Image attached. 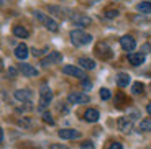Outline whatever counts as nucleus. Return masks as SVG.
I'll list each match as a JSON object with an SVG mask.
<instances>
[{"label": "nucleus", "instance_id": "obj_35", "mask_svg": "<svg viewBox=\"0 0 151 149\" xmlns=\"http://www.w3.org/2000/svg\"><path fill=\"white\" fill-rule=\"evenodd\" d=\"M5 2H7V0H0V7H4V5H5Z\"/></svg>", "mask_w": 151, "mask_h": 149}, {"label": "nucleus", "instance_id": "obj_12", "mask_svg": "<svg viewBox=\"0 0 151 149\" xmlns=\"http://www.w3.org/2000/svg\"><path fill=\"white\" fill-rule=\"evenodd\" d=\"M63 59V56H61L58 51H53L49 56H46V57H43L41 59V64L43 66H49V64H54V62H59V61Z\"/></svg>", "mask_w": 151, "mask_h": 149}, {"label": "nucleus", "instance_id": "obj_21", "mask_svg": "<svg viewBox=\"0 0 151 149\" xmlns=\"http://www.w3.org/2000/svg\"><path fill=\"white\" fill-rule=\"evenodd\" d=\"M145 90V85L141 82H135L132 85V93H135V95H140V93H143Z\"/></svg>", "mask_w": 151, "mask_h": 149}, {"label": "nucleus", "instance_id": "obj_4", "mask_svg": "<svg viewBox=\"0 0 151 149\" xmlns=\"http://www.w3.org/2000/svg\"><path fill=\"white\" fill-rule=\"evenodd\" d=\"M68 102L72 105H82V103H89V95L82 92H72L68 95Z\"/></svg>", "mask_w": 151, "mask_h": 149}, {"label": "nucleus", "instance_id": "obj_24", "mask_svg": "<svg viewBox=\"0 0 151 149\" xmlns=\"http://www.w3.org/2000/svg\"><path fill=\"white\" fill-rule=\"evenodd\" d=\"M43 121L45 123H48V125H54V120H53V116H51V113H43Z\"/></svg>", "mask_w": 151, "mask_h": 149}, {"label": "nucleus", "instance_id": "obj_16", "mask_svg": "<svg viewBox=\"0 0 151 149\" xmlns=\"http://www.w3.org/2000/svg\"><path fill=\"white\" fill-rule=\"evenodd\" d=\"M79 66H81V69L92 71V69H95V61L91 59V57H79Z\"/></svg>", "mask_w": 151, "mask_h": 149}, {"label": "nucleus", "instance_id": "obj_13", "mask_svg": "<svg viewBox=\"0 0 151 149\" xmlns=\"http://www.w3.org/2000/svg\"><path fill=\"white\" fill-rule=\"evenodd\" d=\"M99 118H100V113H99L95 108H89V110H86V113H84V120L89 121V123H95V121H99Z\"/></svg>", "mask_w": 151, "mask_h": 149}, {"label": "nucleus", "instance_id": "obj_10", "mask_svg": "<svg viewBox=\"0 0 151 149\" xmlns=\"http://www.w3.org/2000/svg\"><path fill=\"white\" fill-rule=\"evenodd\" d=\"M13 95H15V98L20 102H31V98H33V92L28 90V89H18V90H15Z\"/></svg>", "mask_w": 151, "mask_h": 149}, {"label": "nucleus", "instance_id": "obj_8", "mask_svg": "<svg viewBox=\"0 0 151 149\" xmlns=\"http://www.w3.org/2000/svg\"><path fill=\"white\" fill-rule=\"evenodd\" d=\"M59 138L61 139H77L81 138V133L77 130H72V128H64V130H59Z\"/></svg>", "mask_w": 151, "mask_h": 149}, {"label": "nucleus", "instance_id": "obj_14", "mask_svg": "<svg viewBox=\"0 0 151 149\" xmlns=\"http://www.w3.org/2000/svg\"><path fill=\"white\" fill-rule=\"evenodd\" d=\"M118 130L122 131V133H130V131L133 130V123H132V120L128 118H120L118 120Z\"/></svg>", "mask_w": 151, "mask_h": 149}, {"label": "nucleus", "instance_id": "obj_36", "mask_svg": "<svg viewBox=\"0 0 151 149\" xmlns=\"http://www.w3.org/2000/svg\"><path fill=\"white\" fill-rule=\"evenodd\" d=\"M4 69V62H2V59H0V71Z\"/></svg>", "mask_w": 151, "mask_h": 149}, {"label": "nucleus", "instance_id": "obj_22", "mask_svg": "<svg viewBox=\"0 0 151 149\" xmlns=\"http://www.w3.org/2000/svg\"><path fill=\"white\" fill-rule=\"evenodd\" d=\"M140 130L141 131H151V120H143L140 123Z\"/></svg>", "mask_w": 151, "mask_h": 149}, {"label": "nucleus", "instance_id": "obj_1", "mask_svg": "<svg viewBox=\"0 0 151 149\" xmlns=\"http://www.w3.org/2000/svg\"><path fill=\"white\" fill-rule=\"evenodd\" d=\"M71 43L74 46H84V44H89L92 41V36L89 33H84L82 30H72L71 31Z\"/></svg>", "mask_w": 151, "mask_h": 149}, {"label": "nucleus", "instance_id": "obj_9", "mask_svg": "<svg viewBox=\"0 0 151 149\" xmlns=\"http://www.w3.org/2000/svg\"><path fill=\"white\" fill-rule=\"evenodd\" d=\"M120 46L125 49V51H133L136 46V41H135V38H132L130 34H125V36L120 38Z\"/></svg>", "mask_w": 151, "mask_h": 149}, {"label": "nucleus", "instance_id": "obj_34", "mask_svg": "<svg viewBox=\"0 0 151 149\" xmlns=\"http://www.w3.org/2000/svg\"><path fill=\"white\" fill-rule=\"evenodd\" d=\"M4 141V130H2V128H0V143Z\"/></svg>", "mask_w": 151, "mask_h": 149}, {"label": "nucleus", "instance_id": "obj_29", "mask_svg": "<svg viewBox=\"0 0 151 149\" xmlns=\"http://www.w3.org/2000/svg\"><path fill=\"white\" fill-rule=\"evenodd\" d=\"M8 74H10V77H15L17 69H15V67H10V69H8Z\"/></svg>", "mask_w": 151, "mask_h": 149}, {"label": "nucleus", "instance_id": "obj_28", "mask_svg": "<svg viewBox=\"0 0 151 149\" xmlns=\"http://www.w3.org/2000/svg\"><path fill=\"white\" fill-rule=\"evenodd\" d=\"M109 149H123V146H122L120 143H112Z\"/></svg>", "mask_w": 151, "mask_h": 149}, {"label": "nucleus", "instance_id": "obj_6", "mask_svg": "<svg viewBox=\"0 0 151 149\" xmlns=\"http://www.w3.org/2000/svg\"><path fill=\"white\" fill-rule=\"evenodd\" d=\"M63 72L68 75H72V77H77V79H86V72H84V69H81V67H76V66H64V69H63Z\"/></svg>", "mask_w": 151, "mask_h": 149}, {"label": "nucleus", "instance_id": "obj_7", "mask_svg": "<svg viewBox=\"0 0 151 149\" xmlns=\"http://www.w3.org/2000/svg\"><path fill=\"white\" fill-rule=\"evenodd\" d=\"M71 21L74 23V25H77V26H89V25H92V20L89 18V16H86V15H81V13H71Z\"/></svg>", "mask_w": 151, "mask_h": 149}, {"label": "nucleus", "instance_id": "obj_19", "mask_svg": "<svg viewBox=\"0 0 151 149\" xmlns=\"http://www.w3.org/2000/svg\"><path fill=\"white\" fill-rule=\"evenodd\" d=\"M13 34L17 38H28V30L20 25H17V26H13Z\"/></svg>", "mask_w": 151, "mask_h": 149}, {"label": "nucleus", "instance_id": "obj_20", "mask_svg": "<svg viewBox=\"0 0 151 149\" xmlns=\"http://www.w3.org/2000/svg\"><path fill=\"white\" fill-rule=\"evenodd\" d=\"M136 10L140 13H151V2H141L136 5Z\"/></svg>", "mask_w": 151, "mask_h": 149}, {"label": "nucleus", "instance_id": "obj_26", "mask_svg": "<svg viewBox=\"0 0 151 149\" xmlns=\"http://www.w3.org/2000/svg\"><path fill=\"white\" fill-rule=\"evenodd\" d=\"M81 148H82V149H94V143H92V141H86V143H82Z\"/></svg>", "mask_w": 151, "mask_h": 149}, {"label": "nucleus", "instance_id": "obj_5", "mask_svg": "<svg viewBox=\"0 0 151 149\" xmlns=\"http://www.w3.org/2000/svg\"><path fill=\"white\" fill-rule=\"evenodd\" d=\"M95 54H97L100 59H110V57L113 56L112 49H110L105 43H99V44L95 46Z\"/></svg>", "mask_w": 151, "mask_h": 149}, {"label": "nucleus", "instance_id": "obj_18", "mask_svg": "<svg viewBox=\"0 0 151 149\" xmlns=\"http://www.w3.org/2000/svg\"><path fill=\"white\" fill-rule=\"evenodd\" d=\"M117 84H118V87H127L130 84V75L127 72H120L117 75Z\"/></svg>", "mask_w": 151, "mask_h": 149}, {"label": "nucleus", "instance_id": "obj_33", "mask_svg": "<svg viewBox=\"0 0 151 149\" xmlns=\"http://www.w3.org/2000/svg\"><path fill=\"white\" fill-rule=\"evenodd\" d=\"M146 112H148V115L151 116V103H148V107H146Z\"/></svg>", "mask_w": 151, "mask_h": 149}, {"label": "nucleus", "instance_id": "obj_25", "mask_svg": "<svg viewBox=\"0 0 151 149\" xmlns=\"http://www.w3.org/2000/svg\"><path fill=\"white\" fill-rule=\"evenodd\" d=\"M118 15H120V11H118V10H107L105 11L107 18H115V16H118Z\"/></svg>", "mask_w": 151, "mask_h": 149}, {"label": "nucleus", "instance_id": "obj_23", "mask_svg": "<svg viewBox=\"0 0 151 149\" xmlns=\"http://www.w3.org/2000/svg\"><path fill=\"white\" fill-rule=\"evenodd\" d=\"M110 97H112V93H110L109 89H105V87L100 89V98H102V100H109Z\"/></svg>", "mask_w": 151, "mask_h": 149}, {"label": "nucleus", "instance_id": "obj_32", "mask_svg": "<svg viewBox=\"0 0 151 149\" xmlns=\"http://www.w3.org/2000/svg\"><path fill=\"white\" fill-rule=\"evenodd\" d=\"M31 51H33L35 56H41V54H43V51H38V49H31Z\"/></svg>", "mask_w": 151, "mask_h": 149}, {"label": "nucleus", "instance_id": "obj_17", "mask_svg": "<svg viewBox=\"0 0 151 149\" xmlns=\"http://www.w3.org/2000/svg\"><path fill=\"white\" fill-rule=\"evenodd\" d=\"M128 61H130V64H133V66H141V64L145 62V54H143V52H135V54H130Z\"/></svg>", "mask_w": 151, "mask_h": 149}, {"label": "nucleus", "instance_id": "obj_11", "mask_svg": "<svg viewBox=\"0 0 151 149\" xmlns=\"http://www.w3.org/2000/svg\"><path fill=\"white\" fill-rule=\"evenodd\" d=\"M20 71H22L23 75H27V77H36L38 75V69L33 67L31 64H20Z\"/></svg>", "mask_w": 151, "mask_h": 149}, {"label": "nucleus", "instance_id": "obj_2", "mask_svg": "<svg viewBox=\"0 0 151 149\" xmlns=\"http://www.w3.org/2000/svg\"><path fill=\"white\" fill-rule=\"evenodd\" d=\"M33 15H35V18H36V20H40V21H41L43 25H45V28H48L49 31H58V30H59V25H58V21H56V20H53L51 16L45 15L43 11L35 10V11H33Z\"/></svg>", "mask_w": 151, "mask_h": 149}, {"label": "nucleus", "instance_id": "obj_30", "mask_svg": "<svg viewBox=\"0 0 151 149\" xmlns=\"http://www.w3.org/2000/svg\"><path fill=\"white\" fill-rule=\"evenodd\" d=\"M141 49H143V54H145V52H151V46L150 44H143V48H141Z\"/></svg>", "mask_w": 151, "mask_h": 149}, {"label": "nucleus", "instance_id": "obj_27", "mask_svg": "<svg viewBox=\"0 0 151 149\" xmlns=\"http://www.w3.org/2000/svg\"><path fill=\"white\" fill-rule=\"evenodd\" d=\"M82 87H84V89H86V90H89V89H91V87H92V84L89 82L87 79H84V80H82Z\"/></svg>", "mask_w": 151, "mask_h": 149}, {"label": "nucleus", "instance_id": "obj_15", "mask_svg": "<svg viewBox=\"0 0 151 149\" xmlns=\"http://www.w3.org/2000/svg\"><path fill=\"white\" fill-rule=\"evenodd\" d=\"M28 51H30V49H28V46L25 44V43H20V44L15 48V56L18 57V59L25 61L28 57Z\"/></svg>", "mask_w": 151, "mask_h": 149}, {"label": "nucleus", "instance_id": "obj_31", "mask_svg": "<svg viewBox=\"0 0 151 149\" xmlns=\"http://www.w3.org/2000/svg\"><path fill=\"white\" fill-rule=\"evenodd\" d=\"M51 149H69V148H66V146H61V144H53V146H51Z\"/></svg>", "mask_w": 151, "mask_h": 149}, {"label": "nucleus", "instance_id": "obj_3", "mask_svg": "<svg viewBox=\"0 0 151 149\" xmlns=\"http://www.w3.org/2000/svg\"><path fill=\"white\" fill-rule=\"evenodd\" d=\"M53 100V90L49 89L48 85H43L40 89V108H46Z\"/></svg>", "mask_w": 151, "mask_h": 149}]
</instances>
